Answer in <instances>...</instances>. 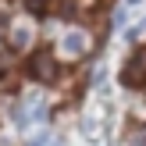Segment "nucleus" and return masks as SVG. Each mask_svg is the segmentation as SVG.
Instances as JSON below:
<instances>
[{"instance_id":"f257e3e1","label":"nucleus","mask_w":146,"mask_h":146,"mask_svg":"<svg viewBox=\"0 0 146 146\" xmlns=\"http://www.w3.org/2000/svg\"><path fill=\"white\" fill-rule=\"evenodd\" d=\"M121 82H125V86H143L146 82V46H135V54L125 61Z\"/></svg>"},{"instance_id":"f03ea898","label":"nucleus","mask_w":146,"mask_h":146,"mask_svg":"<svg viewBox=\"0 0 146 146\" xmlns=\"http://www.w3.org/2000/svg\"><path fill=\"white\" fill-rule=\"evenodd\" d=\"M57 50H61L64 57H71V61H78V57L89 54V36L78 32V29H75V32H64L61 43H57Z\"/></svg>"},{"instance_id":"7ed1b4c3","label":"nucleus","mask_w":146,"mask_h":146,"mask_svg":"<svg viewBox=\"0 0 146 146\" xmlns=\"http://www.w3.org/2000/svg\"><path fill=\"white\" fill-rule=\"evenodd\" d=\"M32 75H36V78H54V75H57L54 57H50V54H36V57H32Z\"/></svg>"},{"instance_id":"20e7f679","label":"nucleus","mask_w":146,"mask_h":146,"mask_svg":"<svg viewBox=\"0 0 146 146\" xmlns=\"http://www.w3.org/2000/svg\"><path fill=\"white\" fill-rule=\"evenodd\" d=\"M11 43L18 50H29V43H32V25H14L11 29Z\"/></svg>"},{"instance_id":"39448f33","label":"nucleus","mask_w":146,"mask_h":146,"mask_svg":"<svg viewBox=\"0 0 146 146\" xmlns=\"http://www.w3.org/2000/svg\"><path fill=\"white\" fill-rule=\"evenodd\" d=\"M125 4H128V7H139V4H143V0H125Z\"/></svg>"}]
</instances>
